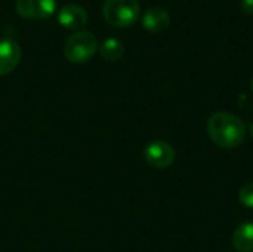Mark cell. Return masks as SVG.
<instances>
[{"label": "cell", "mask_w": 253, "mask_h": 252, "mask_svg": "<svg viewBox=\"0 0 253 252\" xmlns=\"http://www.w3.org/2000/svg\"><path fill=\"white\" fill-rule=\"evenodd\" d=\"M22 56L21 46L13 39H0V76L12 73Z\"/></svg>", "instance_id": "obj_6"}, {"label": "cell", "mask_w": 253, "mask_h": 252, "mask_svg": "<svg viewBox=\"0 0 253 252\" xmlns=\"http://www.w3.org/2000/svg\"><path fill=\"white\" fill-rule=\"evenodd\" d=\"M99 53L104 59L107 61H117L123 56L125 53V46L123 43L116 39V37H108L105 39L101 46H99Z\"/></svg>", "instance_id": "obj_10"}, {"label": "cell", "mask_w": 253, "mask_h": 252, "mask_svg": "<svg viewBox=\"0 0 253 252\" xmlns=\"http://www.w3.org/2000/svg\"><path fill=\"white\" fill-rule=\"evenodd\" d=\"M141 24L147 31L159 34V33H163L168 30V27L170 24V16L166 9H163L160 6H151L142 13Z\"/></svg>", "instance_id": "obj_7"}, {"label": "cell", "mask_w": 253, "mask_h": 252, "mask_svg": "<svg viewBox=\"0 0 253 252\" xmlns=\"http://www.w3.org/2000/svg\"><path fill=\"white\" fill-rule=\"evenodd\" d=\"M144 160L154 169H168L175 162V149L163 140L150 141L144 147Z\"/></svg>", "instance_id": "obj_4"}, {"label": "cell", "mask_w": 253, "mask_h": 252, "mask_svg": "<svg viewBox=\"0 0 253 252\" xmlns=\"http://www.w3.org/2000/svg\"><path fill=\"white\" fill-rule=\"evenodd\" d=\"M141 13L138 0H105L102 16L107 24L116 28H126L136 22Z\"/></svg>", "instance_id": "obj_2"}, {"label": "cell", "mask_w": 253, "mask_h": 252, "mask_svg": "<svg viewBox=\"0 0 253 252\" xmlns=\"http://www.w3.org/2000/svg\"><path fill=\"white\" fill-rule=\"evenodd\" d=\"M15 9L25 19H47L56 9V0H16Z\"/></svg>", "instance_id": "obj_5"}, {"label": "cell", "mask_w": 253, "mask_h": 252, "mask_svg": "<svg viewBox=\"0 0 253 252\" xmlns=\"http://www.w3.org/2000/svg\"><path fill=\"white\" fill-rule=\"evenodd\" d=\"M239 202H240L245 208L253 209V181L246 183V184L240 189V192H239Z\"/></svg>", "instance_id": "obj_11"}, {"label": "cell", "mask_w": 253, "mask_h": 252, "mask_svg": "<svg viewBox=\"0 0 253 252\" xmlns=\"http://www.w3.org/2000/svg\"><path fill=\"white\" fill-rule=\"evenodd\" d=\"M240 7L243 12L252 15L253 13V0H240Z\"/></svg>", "instance_id": "obj_12"}, {"label": "cell", "mask_w": 253, "mask_h": 252, "mask_svg": "<svg viewBox=\"0 0 253 252\" xmlns=\"http://www.w3.org/2000/svg\"><path fill=\"white\" fill-rule=\"evenodd\" d=\"M98 49V40L90 31H76L64 43V55L70 62L83 64L89 61Z\"/></svg>", "instance_id": "obj_3"}, {"label": "cell", "mask_w": 253, "mask_h": 252, "mask_svg": "<svg viewBox=\"0 0 253 252\" xmlns=\"http://www.w3.org/2000/svg\"><path fill=\"white\" fill-rule=\"evenodd\" d=\"M58 22L68 30H79L87 22V12L80 4H65L58 12Z\"/></svg>", "instance_id": "obj_8"}, {"label": "cell", "mask_w": 253, "mask_h": 252, "mask_svg": "<svg viewBox=\"0 0 253 252\" xmlns=\"http://www.w3.org/2000/svg\"><path fill=\"white\" fill-rule=\"evenodd\" d=\"M249 86H251V91H252V92H253V77H252V79H251V83H249Z\"/></svg>", "instance_id": "obj_14"}, {"label": "cell", "mask_w": 253, "mask_h": 252, "mask_svg": "<svg viewBox=\"0 0 253 252\" xmlns=\"http://www.w3.org/2000/svg\"><path fill=\"white\" fill-rule=\"evenodd\" d=\"M249 134H251V137L253 138V123L251 125V129H249Z\"/></svg>", "instance_id": "obj_13"}, {"label": "cell", "mask_w": 253, "mask_h": 252, "mask_svg": "<svg viewBox=\"0 0 253 252\" xmlns=\"http://www.w3.org/2000/svg\"><path fill=\"white\" fill-rule=\"evenodd\" d=\"M231 242L239 252H253V221L242 223L234 230Z\"/></svg>", "instance_id": "obj_9"}, {"label": "cell", "mask_w": 253, "mask_h": 252, "mask_svg": "<svg viewBox=\"0 0 253 252\" xmlns=\"http://www.w3.org/2000/svg\"><path fill=\"white\" fill-rule=\"evenodd\" d=\"M206 131L211 141L216 147L225 150L242 146L246 138V126L243 120L225 111L213 113L206 123Z\"/></svg>", "instance_id": "obj_1"}]
</instances>
